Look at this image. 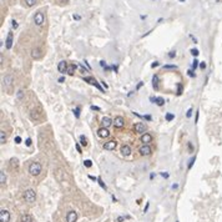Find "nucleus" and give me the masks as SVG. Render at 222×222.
I'll list each match as a JSON object with an SVG mask.
<instances>
[{"instance_id":"6e6d98bb","label":"nucleus","mask_w":222,"mask_h":222,"mask_svg":"<svg viewBox=\"0 0 222 222\" xmlns=\"http://www.w3.org/2000/svg\"><path fill=\"white\" fill-rule=\"evenodd\" d=\"M124 219H125V217H119V219H117V222H121V221H124Z\"/></svg>"},{"instance_id":"7ed1b4c3","label":"nucleus","mask_w":222,"mask_h":222,"mask_svg":"<svg viewBox=\"0 0 222 222\" xmlns=\"http://www.w3.org/2000/svg\"><path fill=\"white\" fill-rule=\"evenodd\" d=\"M138 152L142 156H150L152 153V149L150 145H141L140 149H138Z\"/></svg>"},{"instance_id":"bb28decb","label":"nucleus","mask_w":222,"mask_h":222,"mask_svg":"<svg viewBox=\"0 0 222 222\" xmlns=\"http://www.w3.org/2000/svg\"><path fill=\"white\" fill-rule=\"evenodd\" d=\"M195 161H196V156H193L192 159L190 160V162H189V166H187V170H191V168H192L193 164H195Z\"/></svg>"},{"instance_id":"f704fd0d","label":"nucleus","mask_w":222,"mask_h":222,"mask_svg":"<svg viewBox=\"0 0 222 222\" xmlns=\"http://www.w3.org/2000/svg\"><path fill=\"white\" fill-rule=\"evenodd\" d=\"M197 66H198V60H197V59H195V60H193V62H192V67H193V69H196Z\"/></svg>"},{"instance_id":"412c9836","label":"nucleus","mask_w":222,"mask_h":222,"mask_svg":"<svg viewBox=\"0 0 222 222\" xmlns=\"http://www.w3.org/2000/svg\"><path fill=\"white\" fill-rule=\"evenodd\" d=\"M75 70H76V65H75V64H73V65L67 66V71H66V73L69 74V75H74Z\"/></svg>"},{"instance_id":"58836bf2","label":"nucleus","mask_w":222,"mask_h":222,"mask_svg":"<svg viewBox=\"0 0 222 222\" xmlns=\"http://www.w3.org/2000/svg\"><path fill=\"white\" fill-rule=\"evenodd\" d=\"M20 142H21V137H20V136L15 137V144H20Z\"/></svg>"},{"instance_id":"9d476101","label":"nucleus","mask_w":222,"mask_h":222,"mask_svg":"<svg viewBox=\"0 0 222 222\" xmlns=\"http://www.w3.org/2000/svg\"><path fill=\"white\" fill-rule=\"evenodd\" d=\"M140 140H141V142L144 145H149L150 142H152V136L150 134L146 132V134H142V136L140 137Z\"/></svg>"},{"instance_id":"c85d7f7f","label":"nucleus","mask_w":222,"mask_h":222,"mask_svg":"<svg viewBox=\"0 0 222 222\" xmlns=\"http://www.w3.org/2000/svg\"><path fill=\"white\" fill-rule=\"evenodd\" d=\"M175 119V115L174 114H166V121H172V120Z\"/></svg>"},{"instance_id":"423d86ee","label":"nucleus","mask_w":222,"mask_h":222,"mask_svg":"<svg viewBox=\"0 0 222 222\" xmlns=\"http://www.w3.org/2000/svg\"><path fill=\"white\" fill-rule=\"evenodd\" d=\"M10 221V212L7 210H1L0 211V222H9Z\"/></svg>"},{"instance_id":"cd10ccee","label":"nucleus","mask_w":222,"mask_h":222,"mask_svg":"<svg viewBox=\"0 0 222 222\" xmlns=\"http://www.w3.org/2000/svg\"><path fill=\"white\" fill-rule=\"evenodd\" d=\"M16 97H18V100H21L22 97H24V91H22V90H19L16 92Z\"/></svg>"},{"instance_id":"052dcab7","label":"nucleus","mask_w":222,"mask_h":222,"mask_svg":"<svg viewBox=\"0 0 222 222\" xmlns=\"http://www.w3.org/2000/svg\"><path fill=\"white\" fill-rule=\"evenodd\" d=\"M59 82H64V77H60V79H59Z\"/></svg>"},{"instance_id":"0eeeda50","label":"nucleus","mask_w":222,"mask_h":222,"mask_svg":"<svg viewBox=\"0 0 222 222\" xmlns=\"http://www.w3.org/2000/svg\"><path fill=\"white\" fill-rule=\"evenodd\" d=\"M134 130H135V132H137V134H146L145 132V131H146V125H145V124H142V122H137V124H135Z\"/></svg>"},{"instance_id":"c756f323","label":"nucleus","mask_w":222,"mask_h":222,"mask_svg":"<svg viewBox=\"0 0 222 222\" xmlns=\"http://www.w3.org/2000/svg\"><path fill=\"white\" fill-rule=\"evenodd\" d=\"M37 1V0H25V3H26V5L28 6H33V5H35V3Z\"/></svg>"},{"instance_id":"c9c22d12","label":"nucleus","mask_w":222,"mask_h":222,"mask_svg":"<svg viewBox=\"0 0 222 222\" xmlns=\"http://www.w3.org/2000/svg\"><path fill=\"white\" fill-rule=\"evenodd\" d=\"M175 56H176V51H171L170 54H168V58H170V59H174Z\"/></svg>"},{"instance_id":"7c9ffc66","label":"nucleus","mask_w":222,"mask_h":222,"mask_svg":"<svg viewBox=\"0 0 222 222\" xmlns=\"http://www.w3.org/2000/svg\"><path fill=\"white\" fill-rule=\"evenodd\" d=\"M97 182H99V185H100L101 187H103V189H104V190H106V189H107V187H106V185H105V183L103 182V180H101L100 177H99V179H97Z\"/></svg>"},{"instance_id":"8fccbe9b","label":"nucleus","mask_w":222,"mask_h":222,"mask_svg":"<svg viewBox=\"0 0 222 222\" xmlns=\"http://www.w3.org/2000/svg\"><path fill=\"white\" fill-rule=\"evenodd\" d=\"M100 65L103 66V67H106V62H105L104 60H103V61H100Z\"/></svg>"},{"instance_id":"e433bc0d","label":"nucleus","mask_w":222,"mask_h":222,"mask_svg":"<svg viewBox=\"0 0 222 222\" xmlns=\"http://www.w3.org/2000/svg\"><path fill=\"white\" fill-rule=\"evenodd\" d=\"M25 144H26V146H31V138H26V141H25Z\"/></svg>"},{"instance_id":"b1692460","label":"nucleus","mask_w":222,"mask_h":222,"mask_svg":"<svg viewBox=\"0 0 222 222\" xmlns=\"http://www.w3.org/2000/svg\"><path fill=\"white\" fill-rule=\"evenodd\" d=\"M5 181H6L5 172L1 171V172H0V183H1V185H4V183H5Z\"/></svg>"},{"instance_id":"c03bdc74","label":"nucleus","mask_w":222,"mask_h":222,"mask_svg":"<svg viewBox=\"0 0 222 222\" xmlns=\"http://www.w3.org/2000/svg\"><path fill=\"white\" fill-rule=\"evenodd\" d=\"M200 67H201L202 70H205V69H206V62H201V64H200Z\"/></svg>"},{"instance_id":"13d9d810","label":"nucleus","mask_w":222,"mask_h":222,"mask_svg":"<svg viewBox=\"0 0 222 222\" xmlns=\"http://www.w3.org/2000/svg\"><path fill=\"white\" fill-rule=\"evenodd\" d=\"M142 85H144V82H140V84H138V85H137V90H138V89H140V88H141V86H142Z\"/></svg>"},{"instance_id":"37998d69","label":"nucleus","mask_w":222,"mask_h":222,"mask_svg":"<svg viewBox=\"0 0 222 222\" xmlns=\"http://www.w3.org/2000/svg\"><path fill=\"white\" fill-rule=\"evenodd\" d=\"M75 146H76V150H77V152H80V153H81L82 151H81V147H80V145H79L77 142H76V144H75Z\"/></svg>"},{"instance_id":"f03ea898","label":"nucleus","mask_w":222,"mask_h":222,"mask_svg":"<svg viewBox=\"0 0 222 222\" xmlns=\"http://www.w3.org/2000/svg\"><path fill=\"white\" fill-rule=\"evenodd\" d=\"M24 198H25V201H26V202H29V204H33V202H35V200H36V193H35V191L31 190V189L26 190V191H25V193H24Z\"/></svg>"},{"instance_id":"bf43d9fd","label":"nucleus","mask_w":222,"mask_h":222,"mask_svg":"<svg viewBox=\"0 0 222 222\" xmlns=\"http://www.w3.org/2000/svg\"><path fill=\"white\" fill-rule=\"evenodd\" d=\"M177 187H179V185H177V183H175V185H172V189H177Z\"/></svg>"},{"instance_id":"72a5a7b5","label":"nucleus","mask_w":222,"mask_h":222,"mask_svg":"<svg viewBox=\"0 0 222 222\" xmlns=\"http://www.w3.org/2000/svg\"><path fill=\"white\" fill-rule=\"evenodd\" d=\"M191 115H192V107H190L189 110H187V112H186V117H187V119L191 117Z\"/></svg>"},{"instance_id":"864d4df0","label":"nucleus","mask_w":222,"mask_h":222,"mask_svg":"<svg viewBox=\"0 0 222 222\" xmlns=\"http://www.w3.org/2000/svg\"><path fill=\"white\" fill-rule=\"evenodd\" d=\"M161 176H164V177H168V174H165V172H161Z\"/></svg>"},{"instance_id":"f8f14e48","label":"nucleus","mask_w":222,"mask_h":222,"mask_svg":"<svg viewBox=\"0 0 222 222\" xmlns=\"http://www.w3.org/2000/svg\"><path fill=\"white\" fill-rule=\"evenodd\" d=\"M97 135L103 138H106V137L110 136V131H109L106 127H100V129L97 130Z\"/></svg>"},{"instance_id":"4468645a","label":"nucleus","mask_w":222,"mask_h":222,"mask_svg":"<svg viewBox=\"0 0 222 222\" xmlns=\"http://www.w3.org/2000/svg\"><path fill=\"white\" fill-rule=\"evenodd\" d=\"M84 81L89 82V84H91V85H95L96 88L100 90V91H104V89L101 88V86H100L99 84H97V81H96V80H95V79H94V77H84Z\"/></svg>"},{"instance_id":"dca6fc26","label":"nucleus","mask_w":222,"mask_h":222,"mask_svg":"<svg viewBox=\"0 0 222 222\" xmlns=\"http://www.w3.org/2000/svg\"><path fill=\"white\" fill-rule=\"evenodd\" d=\"M121 153L124 156H130L131 155V147L129 145H122L121 146Z\"/></svg>"},{"instance_id":"4be33fe9","label":"nucleus","mask_w":222,"mask_h":222,"mask_svg":"<svg viewBox=\"0 0 222 222\" xmlns=\"http://www.w3.org/2000/svg\"><path fill=\"white\" fill-rule=\"evenodd\" d=\"M33 58L34 59H39L40 56H41V52H40V49H34L33 50Z\"/></svg>"},{"instance_id":"2eb2a0df","label":"nucleus","mask_w":222,"mask_h":222,"mask_svg":"<svg viewBox=\"0 0 222 222\" xmlns=\"http://www.w3.org/2000/svg\"><path fill=\"white\" fill-rule=\"evenodd\" d=\"M112 122H114V121H112V120L109 117V116H105V117L101 119V125H103V127H106V129H107L109 126H111Z\"/></svg>"},{"instance_id":"a211bd4d","label":"nucleus","mask_w":222,"mask_h":222,"mask_svg":"<svg viewBox=\"0 0 222 222\" xmlns=\"http://www.w3.org/2000/svg\"><path fill=\"white\" fill-rule=\"evenodd\" d=\"M151 101H153V104H156L157 106H164L165 99L162 97H151Z\"/></svg>"},{"instance_id":"1a4fd4ad","label":"nucleus","mask_w":222,"mask_h":222,"mask_svg":"<svg viewBox=\"0 0 222 222\" xmlns=\"http://www.w3.org/2000/svg\"><path fill=\"white\" fill-rule=\"evenodd\" d=\"M13 75H6L5 77L3 79V84H4V86H5L6 89H10L11 88V85H13Z\"/></svg>"},{"instance_id":"49530a36","label":"nucleus","mask_w":222,"mask_h":222,"mask_svg":"<svg viewBox=\"0 0 222 222\" xmlns=\"http://www.w3.org/2000/svg\"><path fill=\"white\" fill-rule=\"evenodd\" d=\"M159 65H160V64L157 62V61H155V62H152V64H151V67H156V66H159Z\"/></svg>"},{"instance_id":"2f4dec72","label":"nucleus","mask_w":222,"mask_h":222,"mask_svg":"<svg viewBox=\"0 0 222 222\" xmlns=\"http://www.w3.org/2000/svg\"><path fill=\"white\" fill-rule=\"evenodd\" d=\"M84 166H86V167H91V166H92L91 160H85V161H84Z\"/></svg>"},{"instance_id":"3c124183","label":"nucleus","mask_w":222,"mask_h":222,"mask_svg":"<svg viewBox=\"0 0 222 222\" xmlns=\"http://www.w3.org/2000/svg\"><path fill=\"white\" fill-rule=\"evenodd\" d=\"M198 115H200V112H196V120H195V124H197V121H198Z\"/></svg>"},{"instance_id":"393cba45","label":"nucleus","mask_w":222,"mask_h":222,"mask_svg":"<svg viewBox=\"0 0 222 222\" xmlns=\"http://www.w3.org/2000/svg\"><path fill=\"white\" fill-rule=\"evenodd\" d=\"M74 115H75V117L76 119L80 117V106H76L74 109Z\"/></svg>"},{"instance_id":"4d7b16f0","label":"nucleus","mask_w":222,"mask_h":222,"mask_svg":"<svg viewBox=\"0 0 222 222\" xmlns=\"http://www.w3.org/2000/svg\"><path fill=\"white\" fill-rule=\"evenodd\" d=\"M74 19H76V20H79V19H80V15H74Z\"/></svg>"},{"instance_id":"4c0bfd02","label":"nucleus","mask_w":222,"mask_h":222,"mask_svg":"<svg viewBox=\"0 0 222 222\" xmlns=\"http://www.w3.org/2000/svg\"><path fill=\"white\" fill-rule=\"evenodd\" d=\"M187 74H189V76H191V77H195V76H196V75L193 74V71H192V70H189V71H187Z\"/></svg>"},{"instance_id":"603ef678","label":"nucleus","mask_w":222,"mask_h":222,"mask_svg":"<svg viewBox=\"0 0 222 222\" xmlns=\"http://www.w3.org/2000/svg\"><path fill=\"white\" fill-rule=\"evenodd\" d=\"M145 119L147 120V121H151V116H150V115H146V116H145Z\"/></svg>"},{"instance_id":"f257e3e1","label":"nucleus","mask_w":222,"mask_h":222,"mask_svg":"<svg viewBox=\"0 0 222 222\" xmlns=\"http://www.w3.org/2000/svg\"><path fill=\"white\" fill-rule=\"evenodd\" d=\"M41 170H43V166H41L40 162H31L29 166V172H30V175H33V176L40 175Z\"/></svg>"},{"instance_id":"5701e85b","label":"nucleus","mask_w":222,"mask_h":222,"mask_svg":"<svg viewBox=\"0 0 222 222\" xmlns=\"http://www.w3.org/2000/svg\"><path fill=\"white\" fill-rule=\"evenodd\" d=\"M152 85L156 90L159 89V76H157V75H155V76L152 77Z\"/></svg>"},{"instance_id":"de8ad7c7","label":"nucleus","mask_w":222,"mask_h":222,"mask_svg":"<svg viewBox=\"0 0 222 222\" xmlns=\"http://www.w3.org/2000/svg\"><path fill=\"white\" fill-rule=\"evenodd\" d=\"M181 91H182V85H179V92H177V95H181Z\"/></svg>"},{"instance_id":"5fc2aeb1","label":"nucleus","mask_w":222,"mask_h":222,"mask_svg":"<svg viewBox=\"0 0 222 222\" xmlns=\"http://www.w3.org/2000/svg\"><path fill=\"white\" fill-rule=\"evenodd\" d=\"M149 206H150V204H147V205H146V207H145V210H144V212L146 213V211H147V208H149Z\"/></svg>"},{"instance_id":"f3484780","label":"nucleus","mask_w":222,"mask_h":222,"mask_svg":"<svg viewBox=\"0 0 222 222\" xmlns=\"http://www.w3.org/2000/svg\"><path fill=\"white\" fill-rule=\"evenodd\" d=\"M5 46L6 49H11V46H13V33H9L7 34V37H6V41H5Z\"/></svg>"},{"instance_id":"09e8293b","label":"nucleus","mask_w":222,"mask_h":222,"mask_svg":"<svg viewBox=\"0 0 222 222\" xmlns=\"http://www.w3.org/2000/svg\"><path fill=\"white\" fill-rule=\"evenodd\" d=\"M89 179H90V180H92V181H97V179H96V177H94V176H91V175H89Z\"/></svg>"},{"instance_id":"ea45409f","label":"nucleus","mask_w":222,"mask_h":222,"mask_svg":"<svg viewBox=\"0 0 222 222\" xmlns=\"http://www.w3.org/2000/svg\"><path fill=\"white\" fill-rule=\"evenodd\" d=\"M164 69H176L175 65H165Z\"/></svg>"},{"instance_id":"79ce46f5","label":"nucleus","mask_w":222,"mask_h":222,"mask_svg":"<svg viewBox=\"0 0 222 222\" xmlns=\"http://www.w3.org/2000/svg\"><path fill=\"white\" fill-rule=\"evenodd\" d=\"M11 22H13V24H11V25H13V28L16 29V28H18V21H16V20H13Z\"/></svg>"},{"instance_id":"39448f33","label":"nucleus","mask_w":222,"mask_h":222,"mask_svg":"<svg viewBox=\"0 0 222 222\" xmlns=\"http://www.w3.org/2000/svg\"><path fill=\"white\" fill-rule=\"evenodd\" d=\"M44 20H45L44 14L41 13V11H37V13L35 14V16H34V21H35V24L40 26V25L44 24Z\"/></svg>"},{"instance_id":"6ab92c4d","label":"nucleus","mask_w":222,"mask_h":222,"mask_svg":"<svg viewBox=\"0 0 222 222\" xmlns=\"http://www.w3.org/2000/svg\"><path fill=\"white\" fill-rule=\"evenodd\" d=\"M20 222H34L33 216L29 215V213H24V215L20 217Z\"/></svg>"},{"instance_id":"6e6552de","label":"nucleus","mask_w":222,"mask_h":222,"mask_svg":"<svg viewBox=\"0 0 222 222\" xmlns=\"http://www.w3.org/2000/svg\"><path fill=\"white\" fill-rule=\"evenodd\" d=\"M116 146H117V142L115 140H110V141H107L104 144V149L107 150V151H112V150L116 149Z\"/></svg>"},{"instance_id":"a878e982","label":"nucleus","mask_w":222,"mask_h":222,"mask_svg":"<svg viewBox=\"0 0 222 222\" xmlns=\"http://www.w3.org/2000/svg\"><path fill=\"white\" fill-rule=\"evenodd\" d=\"M80 144L82 146H88V140H86V137L84 136V135H81L80 136Z\"/></svg>"},{"instance_id":"aec40b11","label":"nucleus","mask_w":222,"mask_h":222,"mask_svg":"<svg viewBox=\"0 0 222 222\" xmlns=\"http://www.w3.org/2000/svg\"><path fill=\"white\" fill-rule=\"evenodd\" d=\"M6 142V135H5V131L1 130L0 131V144L4 145Z\"/></svg>"},{"instance_id":"20e7f679","label":"nucleus","mask_w":222,"mask_h":222,"mask_svg":"<svg viewBox=\"0 0 222 222\" xmlns=\"http://www.w3.org/2000/svg\"><path fill=\"white\" fill-rule=\"evenodd\" d=\"M114 125L116 129H122L125 126V119L122 116H116L115 120H114Z\"/></svg>"},{"instance_id":"a19ab883","label":"nucleus","mask_w":222,"mask_h":222,"mask_svg":"<svg viewBox=\"0 0 222 222\" xmlns=\"http://www.w3.org/2000/svg\"><path fill=\"white\" fill-rule=\"evenodd\" d=\"M91 110H96V111H100L101 109L99 106H95V105H91Z\"/></svg>"},{"instance_id":"9b49d317","label":"nucleus","mask_w":222,"mask_h":222,"mask_svg":"<svg viewBox=\"0 0 222 222\" xmlns=\"http://www.w3.org/2000/svg\"><path fill=\"white\" fill-rule=\"evenodd\" d=\"M77 220V213L75 211H69L66 215V222H76Z\"/></svg>"},{"instance_id":"ddd939ff","label":"nucleus","mask_w":222,"mask_h":222,"mask_svg":"<svg viewBox=\"0 0 222 222\" xmlns=\"http://www.w3.org/2000/svg\"><path fill=\"white\" fill-rule=\"evenodd\" d=\"M58 70H59V73H60V74H65L66 71H67V62L65 61V60H62V61H60V62H59Z\"/></svg>"},{"instance_id":"a18cd8bd","label":"nucleus","mask_w":222,"mask_h":222,"mask_svg":"<svg viewBox=\"0 0 222 222\" xmlns=\"http://www.w3.org/2000/svg\"><path fill=\"white\" fill-rule=\"evenodd\" d=\"M189 150H190L191 152L193 151V146H192V144H191V142H189Z\"/></svg>"},{"instance_id":"473e14b6","label":"nucleus","mask_w":222,"mask_h":222,"mask_svg":"<svg viewBox=\"0 0 222 222\" xmlns=\"http://www.w3.org/2000/svg\"><path fill=\"white\" fill-rule=\"evenodd\" d=\"M191 54H192L195 58H196V56H198V54H200V52H198L197 49H192V50H191Z\"/></svg>"}]
</instances>
